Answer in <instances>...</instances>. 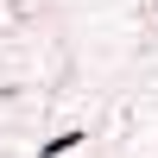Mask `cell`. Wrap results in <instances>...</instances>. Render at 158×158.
I'll return each mask as SVG.
<instances>
[{"mask_svg": "<svg viewBox=\"0 0 158 158\" xmlns=\"http://www.w3.org/2000/svg\"><path fill=\"white\" fill-rule=\"evenodd\" d=\"M82 146V133H57V139H44V158H63V152H76Z\"/></svg>", "mask_w": 158, "mask_h": 158, "instance_id": "6da1fadb", "label": "cell"}]
</instances>
